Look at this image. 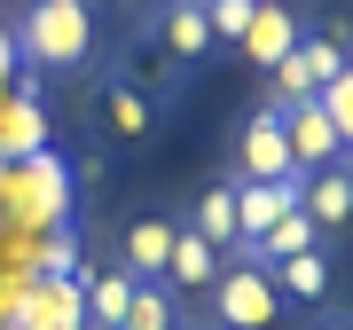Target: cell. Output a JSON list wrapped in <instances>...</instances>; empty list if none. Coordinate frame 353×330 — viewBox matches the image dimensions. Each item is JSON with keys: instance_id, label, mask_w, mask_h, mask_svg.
Segmentation results:
<instances>
[{"instance_id": "obj_1", "label": "cell", "mask_w": 353, "mask_h": 330, "mask_svg": "<svg viewBox=\"0 0 353 330\" xmlns=\"http://www.w3.org/2000/svg\"><path fill=\"white\" fill-rule=\"evenodd\" d=\"M8 39H16V64H32L48 79H79L94 64V8L87 0H24Z\"/></svg>"}, {"instance_id": "obj_2", "label": "cell", "mask_w": 353, "mask_h": 330, "mask_svg": "<svg viewBox=\"0 0 353 330\" xmlns=\"http://www.w3.org/2000/svg\"><path fill=\"white\" fill-rule=\"evenodd\" d=\"M345 55H353V48H345V32H299V48H290L275 71H267V110L283 118L290 102H314L330 79L345 71Z\"/></svg>"}, {"instance_id": "obj_3", "label": "cell", "mask_w": 353, "mask_h": 330, "mask_svg": "<svg viewBox=\"0 0 353 330\" xmlns=\"http://www.w3.org/2000/svg\"><path fill=\"white\" fill-rule=\"evenodd\" d=\"M275 315H283V299H275V283H267V267L228 252L220 283H212V330H275Z\"/></svg>"}, {"instance_id": "obj_4", "label": "cell", "mask_w": 353, "mask_h": 330, "mask_svg": "<svg viewBox=\"0 0 353 330\" xmlns=\"http://www.w3.org/2000/svg\"><path fill=\"white\" fill-rule=\"evenodd\" d=\"M236 181H299V157H290L283 118L267 110V102L236 126Z\"/></svg>"}, {"instance_id": "obj_5", "label": "cell", "mask_w": 353, "mask_h": 330, "mask_svg": "<svg viewBox=\"0 0 353 330\" xmlns=\"http://www.w3.org/2000/svg\"><path fill=\"white\" fill-rule=\"evenodd\" d=\"M299 32H306V24H299V8H290V0H259L252 24H243V39H236V55H243L252 71H275L283 55L299 48Z\"/></svg>"}, {"instance_id": "obj_6", "label": "cell", "mask_w": 353, "mask_h": 330, "mask_svg": "<svg viewBox=\"0 0 353 330\" xmlns=\"http://www.w3.org/2000/svg\"><path fill=\"white\" fill-rule=\"evenodd\" d=\"M299 213L314 220V236H322V244L338 236V229H353V165H345V157L299 181Z\"/></svg>"}, {"instance_id": "obj_7", "label": "cell", "mask_w": 353, "mask_h": 330, "mask_svg": "<svg viewBox=\"0 0 353 330\" xmlns=\"http://www.w3.org/2000/svg\"><path fill=\"white\" fill-rule=\"evenodd\" d=\"M150 32H157V48L173 55V87L204 64V55H212V32H204V0H173V8H165Z\"/></svg>"}, {"instance_id": "obj_8", "label": "cell", "mask_w": 353, "mask_h": 330, "mask_svg": "<svg viewBox=\"0 0 353 330\" xmlns=\"http://www.w3.org/2000/svg\"><path fill=\"white\" fill-rule=\"evenodd\" d=\"M306 181V173H299ZM299 181H236V252L259 244L283 213H299Z\"/></svg>"}, {"instance_id": "obj_9", "label": "cell", "mask_w": 353, "mask_h": 330, "mask_svg": "<svg viewBox=\"0 0 353 330\" xmlns=\"http://www.w3.org/2000/svg\"><path fill=\"white\" fill-rule=\"evenodd\" d=\"M87 275H39V291L24 299L16 330H87Z\"/></svg>"}, {"instance_id": "obj_10", "label": "cell", "mask_w": 353, "mask_h": 330, "mask_svg": "<svg viewBox=\"0 0 353 330\" xmlns=\"http://www.w3.org/2000/svg\"><path fill=\"white\" fill-rule=\"evenodd\" d=\"M283 142H290V157H299V173H322V165L345 157V142L322 118V102H290V110H283Z\"/></svg>"}, {"instance_id": "obj_11", "label": "cell", "mask_w": 353, "mask_h": 330, "mask_svg": "<svg viewBox=\"0 0 353 330\" xmlns=\"http://www.w3.org/2000/svg\"><path fill=\"white\" fill-rule=\"evenodd\" d=\"M94 118L110 142H150L157 134V95H141L134 79H110V87L94 95Z\"/></svg>"}, {"instance_id": "obj_12", "label": "cell", "mask_w": 353, "mask_h": 330, "mask_svg": "<svg viewBox=\"0 0 353 330\" xmlns=\"http://www.w3.org/2000/svg\"><path fill=\"white\" fill-rule=\"evenodd\" d=\"M220 267H228V252L220 244H204L189 220H173V252H165V283L173 291H212L220 283Z\"/></svg>"}, {"instance_id": "obj_13", "label": "cell", "mask_w": 353, "mask_h": 330, "mask_svg": "<svg viewBox=\"0 0 353 330\" xmlns=\"http://www.w3.org/2000/svg\"><path fill=\"white\" fill-rule=\"evenodd\" d=\"M165 252H173V220H165V213H141V220H126L118 267H126L134 283H165Z\"/></svg>"}, {"instance_id": "obj_14", "label": "cell", "mask_w": 353, "mask_h": 330, "mask_svg": "<svg viewBox=\"0 0 353 330\" xmlns=\"http://www.w3.org/2000/svg\"><path fill=\"white\" fill-rule=\"evenodd\" d=\"M267 283H275V299L322 307V299H330V283H338V275H330V252L314 244V252H290V260H275V267H267Z\"/></svg>"}, {"instance_id": "obj_15", "label": "cell", "mask_w": 353, "mask_h": 330, "mask_svg": "<svg viewBox=\"0 0 353 330\" xmlns=\"http://www.w3.org/2000/svg\"><path fill=\"white\" fill-rule=\"evenodd\" d=\"M189 229H196L204 244H220V252H236V181H212V189H196Z\"/></svg>"}, {"instance_id": "obj_16", "label": "cell", "mask_w": 353, "mask_h": 330, "mask_svg": "<svg viewBox=\"0 0 353 330\" xmlns=\"http://www.w3.org/2000/svg\"><path fill=\"white\" fill-rule=\"evenodd\" d=\"M181 322H189V315H181V291H173V283H134L118 330H181Z\"/></svg>"}, {"instance_id": "obj_17", "label": "cell", "mask_w": 353, "mask_h": 330, "mask_svg": "<svg viewBox=\"0 0 353 330\" xmlns=\"http://www.w3.org/2000/svg\"><path fill=\"white\" fill-rule=\"evenodd\" d=\"M79 291H87V330H118L126 322V299H134V275L110 267V275H87Z\"/></svg>"}, {"instance_id": "obj_18", "label": "cell", "mask_w": 353, "mask_h": 330, "mask_svg": "<svg viewBox=\"0 0 353 330\" xmlns=\"http://www.w3.org/2000/svg\"><path fill=\"white\" fill-rule=\"evenodd\" d=\"M314 220H306V213H283L275 220V229H267L259 244H243V260H259V267H275V260H290V252H314Z\"/></svg>"}, {"instance_id": "obj_19", "label": "cell", "mask_w": 353, "mask_h": 330, "mask_svg": "<svg viewBox=\"0 0 353 330\" xmlns=\"http://www.w3.org/2000/svg\"><path fill=\"white\" fill-rule=\"evenodd\" d=\"M314 102H322V118H330V126H338V142H345V157H353V55H345V71L330 79V87H322Z\"/></svg>"}, {"instance_id": "obj_20", "label": "cell", "mask_w": 353, "mask_h": 330, "mask_svg": "<svg viewBox=\"0 0 353 330\" xmlns=\"http://www.w3.org/2000/svg\"><path fill=\"white\" fill-rule=\"evenodd\" d=\"M39 275H79V244H71V229H55V236H48V252H39Z\"/></svg>"}, {"instance_id": "obj_21", "label": "cell", "mask_w": 353, "mask_h": 330, "mask_svg": "<svg viewBox=\"0 0 353 330\" xmlns=\"http://www.w3.org/2000/svg\"><path fill=\"white\" fill-rule=\"evenodd\" d=\"M8 71H16V39H8V24H0V87H8Z\"/></svg>"}, {"instance_id": "obj_22", "label": "cell", "mask_w": 353, "mask_h": 330, "mask_svg": "<svg viewBox=\"0 0 353 330\" xmlns=\"http://www.w3.org/2000/svg\"><path fill=\"white\" fill-rule=\"evenodd\" d=\"M165 8H173V0H134V16H141V24H157Z\"/></svg>"}, {"instance_id": "obj_23", "label": "cell", "mask_w": 353, "mask_h": 330, "mask_svg": "<svg viewBox=\"0 0 353 330\" xmlns=\"http://www.w3.org/2000/svg\"><path fill=\"white\" fill-rule=\"evenodd\" d=\"M322 330H353V315H338V322H322Z\"/></svg>"}, {"instance_id": "obj_24", "label": "cell", "mask_w": 353, "mask_h": 330, "mask_svg": "<svg viewBox=\"0 0 353 330\" xmlns=\"http://www.w3.org/2000/svg\"><path fill=\"white\" fill-rule=\"evenodd\" d=\"M345 165H353V157H345Z\"/></svg>"}]
</instances>
